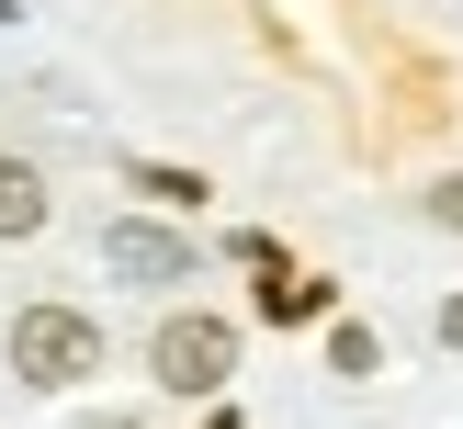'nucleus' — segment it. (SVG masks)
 <instances>
[{
	"label": "nucleus",
	"instance_id": "nucleus-1",
	"mask_svg": "<svg viewBox=\"0 0 463 429\" xmlns=\"http://www.w3.org/2000/svg\"><path fill=\"white\" fill-rule=\"evenodd\" d=\"M12 373L23 384H80V373H102V328H90L80 305H23L12 316Z\"/></svg>",
	"mask_w": 463,
	"mask_h": 429
},
{
	"label": "nucleus",
	"instance_id": "nucleus-2",
	"mask_svg": "<svg viewBox=\"0 0 463 429\" xmlns=\"http://www.w3.org/2000/svg\"><path fill=\"white\" fill-rule=\"evenodd\" d=\"M147 373L170 384V396H215V384L238 373V328H226V316H170V328L147 339Z\"/></svg>",
	"mask_w": 463,
	"mask_h": 429
},
{
	"label": "nucleus",
	"instance_id": "nucleus-3",
	"mask_svg": "<svg viewBox=\"0 0 463 429\" xmlns=\"http://www.w3.org/2000/svg\"><path fill=\"white\" fill-rule=\"evenodd\" d=\"M102 260L125 271V283H193V238H181V226H147V215H113Z\"/></svg>",
	"mask_w": 463,
	"mask_h": 429
},
{
	"label": "nucleus",
	"instance_id": "nucleus-4",
	"mask_svg": "<svg viewBox=\"0 0 463 429\" xmlns=\"http://www.w3.org/2000/svg\"><path fill=\"white\" fill-rule=\"evenodd\" d=\"M45 226V181H34V158H0V238H34Z\"/></svg>",
	"mask_w": 463,
	"mask_h": 429
},
{
	"label": "nucleus",
	"instance_id": "nucleus-5",
	"mask_svg": "<svg viewBox=\"0 0 463 429\" xmlns=\"http://www.w3.org/2000/svg\"><path fill=\"white\" fill-rule=\"evenodd\" d=\"M373 361H384L373 328H328V373H373Z\"/></svg>",
	"mask_w": 463,
	"mask_h": 429
},
{
	"label": "nucleus",
	"instance_id": "nucleus-6",
	"mask_svg": "<svg viewBox=\"0 0 463 429\" xmlns=\"http://www.w3.org/2000/svg\"><path fill=\"white\" fill-rule=\"evenodd\" d=\"M136 192H158V203L181 215V203H203V181H193V170H136Z\"/></svg>",
	"mask_w": 463,
	"mask_h": 429
},
{
	"label": "nucleus",
	"instance_id": "nucleus-7",
	"mask_svg": "<svg viewBox=\"0 0 463 429\" xmlns=\"http://www.w3.org/2000/svg\"><path fill=\"white\" fill-rule=\"evenodd\" d=\"M430 226H452V238H463V170H452V181H430Z\"/></svg>",
	"mask_w": 463,
	"mask_h": 429
},
{
	"label": "nucleus",
	"instance_id": "nucleus-8",
	"mask_svg": "<svg viewBox=\"0 0 463 429\" xmlns=\"http://www.w3.org/2000/svg\"><path fill=\"white\" fill-rule=\"evenodd\" d=\"M441 339H452V350H463V294H452V305H441Z\"/></svg>",
	"mask_w": 463,
	"mask_h": 429
}]
</instances>
